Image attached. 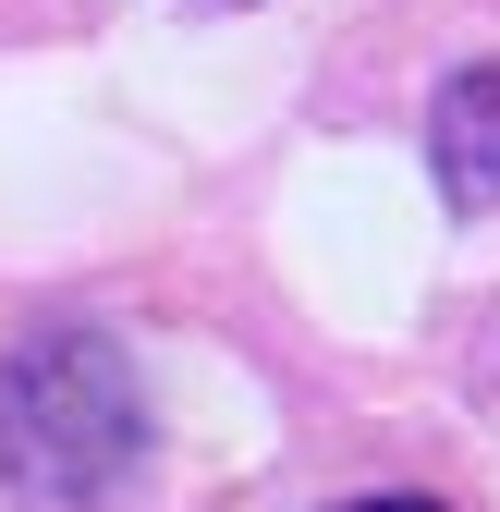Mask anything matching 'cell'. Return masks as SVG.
Returning a JSON list of instances; mask_svg holds the SVG:
<instances>
[{
  "instance_id": "obj_1",
  "label": "cell",
  "mask_w": 500,
  "mask_h": 512,
  "mask_svg": "<svg viewBox=\"0 0 500 512\" xmlns=\"http://www.w3.org/2000/svg\"><path fill=\"white\" fill-rule=\"evenodd\" d=\"M135 378H122L110 342H25L13 378H0V476L25 500H110L122 464H135Z\"/></svg>"
},
{
  "instance_id": "obj_2",
  "label": "cell",
  "mask_w": 500,
  "mask_h": 512,
  "mask_svg": "<svg viewBox=\"0 0 500 512\" xmlns=\"http://www.w3.org/2000/svg\"><path fill=\"white\" fill-rule=\"evenodd\" d=\"M440 196L452 208H500V61H464L440 86Z\"/></svg>"
},
{
  "instance_id": "obj_3",
  "label": "cell",
  "mask_w": 500,
  "mask_h": 512,
  "mask_svg": "<svg viewBox=\"0 0 500 512\" xmlns=\"http://www.w3.org/2000/svg\"><path fill=\"white\" fill-rule=\"evenodd\" d=\"M342 512H440V500H415V488H379V500H342Z\"/></svg>"
}]
</instances>
